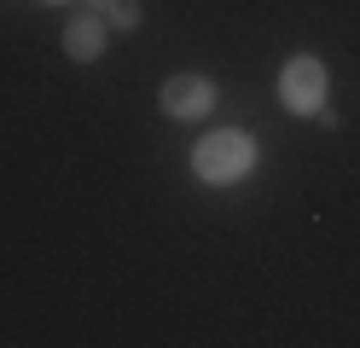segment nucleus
<instances>
[{
  "instance_id": "1",
  "label": "nucleus",
  "mask_w": 360,
  "mask_h": 348,
  "mask_svg": "<svg viewBox=\"0 0 360 348\" xmlns=\"http://www.w3.org/2000/svg\"><path fill=\"white\" fill-rule=\"evenodd\" d=\"M192 169L198 180H210V186H233L256 169V139L244 134V128H215L204 146L192 151Z\"/></svg>"
},
{
  "instance_id": "2",
  "label": "nucleus",
  "mask_w": 360,
  "mask_h": 348,
  "mask_svg": "<svg viewBox=\"0 0 360 348\" xmlns=\"http://www.w3.org/2000/svg\"><path fill=\"white\" fill-rule=\"evenodd\" d=\"M326 93H331V76H326V64L314 58V53H297L285 64V76H279V99L297 110V116H314L326 105Z\"/></svg>"
},
{
  "instance_id": "3",
  "label": "nucleus",
  "mask_w": 360,
  "mask_h": 348,
  "mask_svg": "<svg viewBox=\"0 0 360 348\" xmlns=\"http://www.w3.org/2000/svg\"><path fill=\"white\" fill-rule=\"evenodd\" d=\"M157 105H163V116H174V122H198V116L215 105V82L210 76H169L163 93H157Z\"/></svg>"
},
{
  "instance_id": "4",
  "label": "nucleus",
  "mask_w": 360,
  "mask_h": 348,
  "mask_svg": "<svg viewBox=\"0 0 360 348\" xmlns=\"http://www.w3.org/2000/svg\"><path fill=\"white\" fill-rule=\"evenodd\" d=\"M64 53H70L76 64H94L105 53V23L94 12H76L70 23H64Z\"/></svg>"
},
{
  "instance_id": "5",
  "label": "nucleus",
  "mask_w": 360,
  "mask_h": 348,
  "mask_svg": "<svg viewBox=\"0 0 360 348\" xmlns=\"http://www.w3.org/2000/svg\"><path fill=\"white\" fill-rule=\"evenodd\" d=\"M105 12H110V30H140V18H146L140 0H110Z\"/></svg>"
},
{
  "instance_id": "6",
  "label": "nucleus",
  "mask_w": 360,
  "mask_h": 348,
  "mask_svg": "<svg viewBox=\"0 0 360 348\" xmlns=\"http://www.w3.org/2000/svg\"><path fill=\"white\" fill-rule=\"evenodd\" d=\"M105 6H110V0H87V12H105Z\"/></svg>"
}]
</instances>
